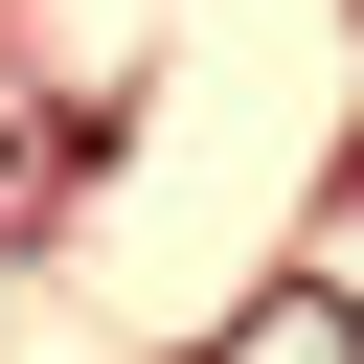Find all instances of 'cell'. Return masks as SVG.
I'll return each instance as SVG.
<instances>
[{"mask_svg":"<svg viewBox=\"0 0 364 364\" xmlns=\"http://www.w3.org/2000/svg\"><path fill=\"white\" fill-rule=\"evenodd\" d=\"M205 364H364V296H318V273H273V296H250V318H228Z\"/></svg>","mask_w":364,"mask_h":364,"instance_id":"1","label":"cell"}]
</instances>
